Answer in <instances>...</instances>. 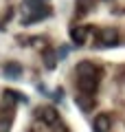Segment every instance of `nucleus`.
Wrapping results in <instances>:
<instances>
[{"mask_svg": "<svg viewBox=\"0 0 125 132\" xmlns=\"http://www.w3.org/2000/svg\"><path fill=\"white\" fill-rule=\"evenodd\" d=\"M97 42H99V46H103V48H112V46H116V44H121V33H119V29H114V27L101 29L99 35H97Z\"/></svg>", "mask_w": 125, "mask_h": 132, "instance_id": "f257e3e1", "label": "nucleus"}, {"mask_svg": "<svg viewBox=\"0 0 125 132\" xmlns=\"http://www.w3.org/2000/svg\"><path fill=\"white\" fill-rule=\"evenodd\" d=\"M35 114H37V119H40L44 126H48V128H53V126L59 123V112H57L53 106H42V108L35 110Z\"/></svg>", "mask_w": 125, "mask_h": 132, "instance_id": "f03ea898", "label": "nucleus"}, {"mask_svg": "<svg viewBox=\"0 0 125 132\" xmlns=\"http://www.w3.org/2000/svg\"><path fill=\"white\" fill-rule=\"evenodd\" d=\"M79 88L83 95L94 97L99 93V77H79Z\"/></svg>", "mask_w": 125, "mask_h": 132, "instance_id": "7ed1b4c3", "label": "nucleus"}, {"mask_svg": "<svg viewBox=\"0 0 125 132\" xmlns=\"http://www.w3.org/2000/svg\"><path fill=\"white\" fill-rule=\"evenodd\" d=\"M77 75L79 77H99L101 73H99V66L94 62L86 60V62H79L77 64Z\"/></svg>", "mask_w": 125, "mask_h": 132, "instance_id": "20e7f679", "label": "nucleus"}, {"mask_svg": "<svg viewBox=\"0 0 125 132\" xmlns=\"http://www.w3.org/2000/svg\"><path fill=\"white\" fill-rule=\"evenodd\" d=\"M92 130L94 132H110L112 130V117H110V114H105V112L97 114L94 121H92Z\"/></svg>", "mask_w": 125, "mask_h": 132, "instance_id": "39448f33", "label": "nucleus"}, {"mask_svg": "<svg viewBox=\"0 0 125 132\" xmlns=\"http://www.w3.org/2000/svg\"><path fill=\"white\" fill-rule=\"evenodd\" d=\"M88 27H77L75 24L73 29H70V40H73V44H77V46H83V44L88 42Z\"/></svg>", "mask_w": 125, "mask_h": 132, "instance_id": "423d86ee", "label": "nucleus"}, {"mask_svg": "<svg viewBox=\"0 0 125 132\" xmlns=\"http://www.w3.org/2000/svg\"><path fill=\"white\" fill-rule=\"evenodd\" d=\"M48 15H51V9L48 7H42V9H37V11H33L31 15H26V18L22 20L24 24H33V22H42V20H46Z\"/></svg>", "mask_w": 125, "mask_h": 132, "instance_id": "0eeeda50", "label": "nucleus"}, {"mask_svg": "<svg viewBox=\"0 0 125 132\" xmlns=\"http://www.w3.org/2000/svg\"><path fill=\"white\" fill-rule=\"evenodd\" d=\"M77 106L83 110V112H92V108H94V97H90V95H79V97H77Z\"/></svg>", "mask_w": 125, "mask_h": 132, "instance_id": "6e6552de", "label": "nucleus"}, {"mask_svg": "<svg viewBox=\"0 0 125 132\" xmlns=\"http://www.w3.org/2000/svg\"><path fill=\"white\" fill-rule=\"evenodd\" d=\"M2 73H5V77H13V79H18L20 75H22V66L18 64V62H13V64H7L5 68H2Z\"/></svg>", "mask_w": 125, "mask_h": 132, "instance_id": "1a4fd4ad", "label": "nucleus"}, {"mask_svg": "<svg viewBox=\"0 0 125 132\" xmlns=\"http://www.w3.org/2000/svg\"><path fill=\"white\" fill-rule=\"evenodd\" d=\"M94 5H97V0H77V5H75V7H77V13L81 15V13H88Z\"/></svg>", "mask_w": 125, "mask_h": 132, "instance_id": "9d476101", "label": "nucleus"}, {"mask_svg": "<svg viewBox=\"0 0 125 132\" xmlns=\"http://www.w3.org/2000/svg\"><path fill=\"white\" fill-rule=\"evenodd\" d=\"M42 57H44V62H46L48 68H53V66H55V62H57V55H55V51H53V48H44V51H42Z\"/></svg>", "mask_w": 125, "mask_h": 132, "instance_id": "9b49d317", "label": "nucleus"}, {"mask_svg": "<svg viewBox=\"0 0 125 132\" xmlns=\"http://www.w3.org/2000/svg\"><path fill=\"white\" fill-rule=\"evenodd\" d=\"M11 126H13V119H2L0 117V132H11Z\"/></svg>", "mask_w": 125, "mask_h": 132, "instance_id": "f8f14e48", "label": "nucleus"}, {"mask_svg": "<svg viewBox=\"0 0 125 132\" xmlns=\"http://www.w3.org/2000/svg\"><path fill=\"white\" fill-rule=\"evenodd\" d=\"M24 5L31 7V11H37V9L44 7V2H42V0H24Z\"/></svg>", "mask_w": 125, "mask_h": 132, "instance_id": "ddd939ff", "label": "nucleus"}, {"mask_svg": "<svg viewBox=\"0 0 125 132\" xmlns=\"http://www.w3.org/2000/svg\"><path fill=\"white\" fill-rule=\"evenodd\" d=\"M51 132H68V128H66L64 123L59 121V123H57V126H53V128H51Z\"/></svg>", "mask_w": 125, "mask_h": 132, "instance_id": "4468645a", "label": "nucleus"}]
</instances>
